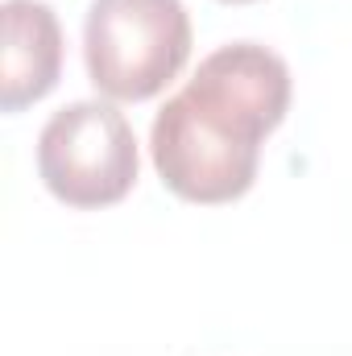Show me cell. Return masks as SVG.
Masks as SVG:
<instances>
[{"label":"cell","mask_w":352,"mask_h":356,"mask_svg":"<svg viewBox=\"0 0 352 356\" xmlns=\"http://www.w3.org/2000/svg\"><path fill=\"white\" fill-rule=\"evenodd\" d=\"M286 112L290 67L257 42L220 46L154 116L150 154L166 191L203 207L249 195L262 141Z\"/></svg>","instance_id":"6da1fadb"},{"label":"cell","mask_w":352,"mask_h":356,"mask_svg":"<svg viewBox=\"0 0 352 356\" xmlns=\"http://www.w3.org/2000/svg\"><path fill=\"white\" fill-rule=\"evenodd\" d=\"M191 58V17L182 0H91L83 63L99 95L120 104L154 99Z\"/></svg>","instance_id":"7a4b0ae2"},{"label":"cell","mask_w":352,"mask_h":356,"mask_svg":"<svg viewBox=\"0 0 352 356\" xmlns=\"http://www.w3.org/2000/svg\"><path fill=\"white\" fill-rule=\"evenodd\" d=\"M38 175L67 207L95 211L120 203L137 182L133 124L104 99L58 108L38 137Z\"/></svg>","instance_id":"3957f363"},{"label":"cell","mask_w":352,"mask_h":356,"mask_svg":"<svg viewBox=\"0 0 352 356\" xmlns=\"http://www.w3.org/2000/svg\"><path fill=\"white\" fill-rule=\"evenodd\" d=\"M0 108L21 112L46 99L63 75V25L42 0H4Z\"/></svg>","instance_id":"277c9868"},{"label":"cell","mask_w":352,"mask_h":356,"mask_svg":"<svg viewBox=\"0 0 352 356\" xmlns=\"http://www.w3.org/2000/svg\"><path fill=\"white\" fill-rule=\"evenodd\" d=\"M224 4H253V0H224Z\"/></svg>","instance_id":"5b68a950"}]
</instances>
